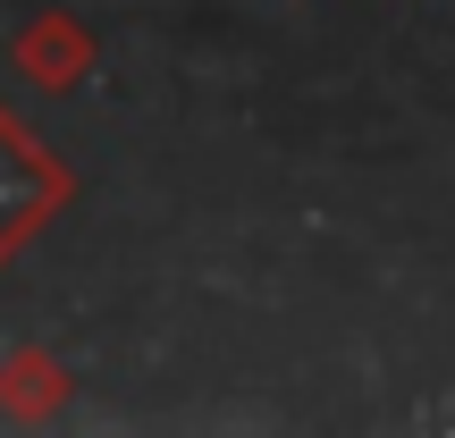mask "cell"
Wrapping results in <instances>:
<instances>
[{"label": "cell", "mask_w": 455, "mask_h": 438, "mask_svg": "<svg viewBox=\"0 0 455 438\" xmlns=\"http://www.w3.org/2000/svg\"><path fill=\"white\" fill-rule=\"evenodd\" d=\"M9 60H17V76H26L34 93H68V84H84V68H93V26L68 17V9H43V17L17 26Z\"/></svg>", "instance_id": "2"}, {"label": "cell", "mask_w": 455, "mask_h": 438, "mask_svg": "<svg viewBox=\"0 0 455 438\" xmlns=\"http://www.w3.org/2000/svg\"><path fill=\"white\" fill-rule=\"evenodd\" d=\"M68 195H76L68 161H51V152L34 144L9 110H0V270L17 261V244H26L43 219L68 211Z\"/></svg>", "instance_id": "1"}, {"label": "cell", "mask_w": 455, "mask_h": 438, "mask_svg": "<svg viewBox=\"0 0 455 438\" xmlns=\"http://www.w3.org/2000/svg\"><path fill=\"white\" fill-rule=\"evenodd\" d=\"M0 396H9V405H26V413H43L51 396H68V371H60L51 354H34V346H26V354H9V379H0Z\"/></svg>", "instance_id": "3"}]
</instances>
